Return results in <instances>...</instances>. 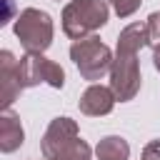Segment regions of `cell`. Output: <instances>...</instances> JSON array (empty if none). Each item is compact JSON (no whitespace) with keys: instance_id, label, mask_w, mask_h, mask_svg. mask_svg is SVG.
Listing matches in <instances>:
<instances>
[{"instance_id":"4","label":"cell","mask_w":160,"mask_h":160,"mask_svg":"<svg viewBox=\"0 0 160 160\" xmlns=\"http://www.w3.org/2000/svg\"><path fill=\"white\" fill-rule=\"evenodd\" d=\"M140 62L138 52L115 48V60L110 68V88L118 98V102H128L140 92Z\"/></svg>"},{"instance_id":"3","label":"cell","mask_w":160,"mask_h":160,"mask_svg":"<svg viewBox=\"0 0 160 160\" xmlns=\"http://www.w3.org/2000/svg\"><path fill=\"white\" fill-rule=\"evenodd\" d=\"M12 32H15V38L20 40V45L25 48V52H45V50L52 45L55 25H52V18H50L45 10L25 8V10H20V15L15 18Z\"/></svg>"},{"instance_id":"1","label":"cell","mask_w":160,"mask_h":160,"mask_svg":"<svg viewBox=\"0 0 160 160\" xmlns=\"http://www.w3.org/2000/svg\"><path fill=\"white\" fill-rule=\"evenodd\" d=\"M110 18V8L105 0H70L62 8V32L70 40H82L95 35Z\"/></svg>"},{"instance_id":"15","label":"cell","mask_w":160,"mask_h":160,"mask_svg":"<svg viewBox=\"0 0 160 160\" xmlns=\"http://www.w3.org/2000/svg\"><path fill=\"white\" fill-rule=\"evenodd\" d=\"M142 160H160V140H150L142 148Z\"/></svg>"},{"instance_id":"10","label":"cell","mask_w":160,"mask_h":160,"mask_svg":"<svg viewBox=\"0 0 160 160\" xmlns=\"http://www.w3.org/2000/svg\"><path fill=\"white\" fill-rule=\"evenodd\" d=\"M98 160H128L130 158V145L120 135H105L98 148H95Z\"/></svg>"},{"instance_id":"6","label":"cell","mask_w":160,"mask_h":160,"mask_svg":"<svg viewBox=\"0 0 160 160\" xmlns=\"http://www.w3.org/2000/svg\"><path fill=\"white\" fill-rule=\"evenodd\" d=\"M75 138H80V128H78V122H75L72 118H65V115L52 118L50 125H48L45 132H42V140H40L42 158L50 160L58 150H62V148H65L68 142H72Z\"/></svg>"},{"instance_id":"7","label":"cell","mask_w":160,"mask_h":160,"mask_svg":"<svg viewBox=\"0 0 160 160\" xmlns=\"http://www.w3.org/2000/svg\"><path fill=\"white\" fill-rule=\"evenodd\" d=\"M118 98L112 92L110 85H100V82H92L78 100V108L82 115H90V118H102V115H110L112 108H115Z\"/></svg>"},{"instance_id":"5","label":"cell","mask_w":160,"mask_h":160,"mask_svg":"<svg viewBox=\"0 0 160 160\" xmlns=\"http://www.w3.org/2000/svg\"><path fill=\"white\" fill-rule=\"evenodd\" d=\"M18 78H20L22 90L35 88L40 82H48L55 90H60L65 85V70L58 62L48 60L42 52H25L18 62Z\"/></svg>"},{"instance_id":"17","label":"cell","mask_w":160,"mask_h":160,"mask_svg":"<svg viewBox=\"0 0 160 160\" xmlns=\"http://www.w3.org/2000/svg\"><path fill=\"white\" fill-rule=\"evenodd\" d=\"M152 65H155V70L160 72V45L152 48Z\"/></svg>"},{"instance_id":"18","label":"cell","mask_w":160,"mask_h":160,"mask_svg":"<svg viewBox=\"0 0 160 160\" xmlns=\"http://www.w3.org/2000/svg\"><path fill=\"white\" fill-rule=\"evenodd\" d=\"M58 2H60V0H58Z\"/></svg>"},{"instance_id":"16","label":"cell","mask_w":160,"mask_h":160,"mask_svg":"<svg viewBox=\"0 0 160 160\" xmlns=\"http://www.w3.org/2000/svg\"><path fill=\"white\" fill-rule=\"evenodd\" d=\"M12 0H5V15H2V20H0V25H5V22H10V10H12Z\"/></svg>"},{"instance_id":"8","label":"cell","mask_w":160,"mask_h":160,"mask_svg":"<svg viewBox=\"0 0 160 160\" xmlns=\"http://www.w3.org/2000/svg\"><path fill=\"white\" fill-rule=\"evenodd\" d=\"M18 62L15 55L10 50H2L0 52V85H2V110H8L15 98L20 95L22 85H20V78H18Z\"/></svg>"},{"instance_id":"14","label":"cell","mask_w":160,"mask_h":160,"mask_svg":"<svg viewBox=\"0 0 160 160\" xmlns=\"http://www.w3.org/2000/svg\"><path fill=\"white\" fill-rule=\"evenodd\" d=\"M140 2L142 0H110V5H112V10H115L118 18H130L140 8Z\"/></svg>"},{"instance_id":"12","label":"cell","mask_w":160,"mask_h":160,"mask_svg":"<svg viewBox=\"0 0 160 160\" xmlns=\"http://www.w3.org/2000/svg\"><path fill=\"white\" fill-rule=\"evenodd\" d=\"M92 158V148L82 140V138H75L72 142H68L62 150H58L50 160H90Z\"/></svg>"},{"instance_id":"11","label":"cell","mask_w":160,"mask_h":160,"mask_svg":"<svg viewBox=\"0 0 160 160\" xmlns=\"http://www.w3.org/2000/svg\"><path fill=\"white\" fill-rule=\"evenodd\" d=\"M148 45V28L142 22H130L120 30L118 35V48L120 50H130V52H140Z\"/></svg>"},{"instance_id":"9","label":"cell","mask_w":160,"mask_h":160,"mask_svg":"<svg viewBox=\"0 0 160 160\" xmlns=\"http://www.w3.org/2000/svg\"><path fill=\"white\" fill-rule=\"evenodd\" d=\"M25 142V130L20 125V115L15 110H2L0 112V150L2 152H15Z\"/></svg>"},{"instance_id":"13","label":"cell","mask_w":160,"mask_h":160,"mask_svg":"<svg viewBox=\"0 0 160 160\" xmlns=\"http://www.w3.org/2000/svg\"><path fill=\"white\" fill-rule=\"evenodd\" d=\"M145 28H148V45L158 48L160 45V12H150L145 20Z\"/></svg>"},{"instance_id":"2","label":"cell","mask_w":160,"mask_h":160,"mask_svg":"<svg viewBox=\"0 0 160 160\" xmlns=\"http://www.w3.org/2000/svg\"><path fill=\"white\" fill-rule=\"evenodd\" d=\"M70 60L80 70L82 80L98 82L105 75H110L115 55H112V50L98 35H90V38H82V40H72V45H70Z\"/></svg>"}]
</instances>
